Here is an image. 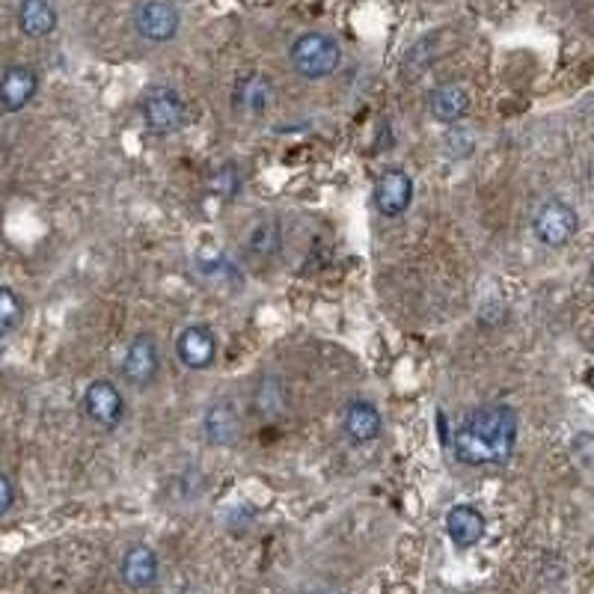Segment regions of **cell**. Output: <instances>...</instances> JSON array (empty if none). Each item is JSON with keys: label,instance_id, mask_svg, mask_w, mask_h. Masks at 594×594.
<instances>
[{"label": "cell", "instance_id": "6da1fadb", "mask_svg": "<svg viewBox=\"0 0 594 594\" xmlns=\"http://www.w3.org/2000/svg\"><path fill=\"white\" fill-rule=\"evenodd\" d=\"M518 443V414L509 404H485L458 425L455 458L467 467H499Z\"/></svg>", "mask_w": 594, "mask_h": 594}, {"label": "cell", "instance_id": "7a4b0ae2", "mask_svg": "<svg viewBox=\"0 0 594 594\" xmlns=\"http://www.w3.org/2000/svg\"><path fill=\"white\" fill-rule=\"evenodd\" d=\"M342 48L340 43L328 33H304L292 45V66L297 74H304L307 81H321L340 69Z\"/></svg>", "mask_w": 594, "mask_h": 594}, {"label": "cell", "instance_id": "3957f363", "mask_svg": "<svg viewBox=\"0 0 594 594\" xmlns=\"http://www.w3.org/2000/svg\"><path fill=\"white\" fill-rule=\"evenodd\" d=\"M140 117L152 134H173L188 126V107L173 86H148L140 102Z\"/></svg>", "mask_w": 594, "mask_h": 594}, {"label": "cell", "instance_id": "277c9868", "mask_svg": "<svg viewBox=\"0 0 594 594\" xmlns=\"http://www.w3.org/2000/svg\"><path fill=\"white\" fill-rule=\"evenodd\" d=\"M532 229H535L542 245L565 247L577 235V229H580V217H577V212H573L568 202L550 200L538 209L535 221H532Z\"/></svg>", "mask_w": 594, "mask_h": 594}, {"label": "cell", "instance_id": "5b68a950", "mask_svg": "<svg viewBox=\"0 0 594 594\" xmlns=\"http://www.w3.org/2000/svg\"><path fill=\"white\" fill-rule=\"evenodd\" d=\"M181 15L170 0H143L134 10V27L148 43H170L179 33Z\"/></svg>", "mask_w": 594, "mask_h": 594}, {"label": "cell", "instance_id": "8992f818", "mask_svg": "<svg viewBox=\"0 0 594 594\" xmlns=\"http://www.w3.org/2000/svg\"><path fill=\"white\" fill-rule=\"evenodd\" d=\"M161 366V354L155 340L148 336V333H140L131 340L126 351V360H122V378H126L131 387H148V383L155 381V375H158Z\"/></svg>", "mask_w": 594, "mask_h": 594}, {"label": "cell", "instance_id": "52a82bcc", "mask_svg": "<svg viewBox=\"0 0 594 594\" xmlns=\"http://www.w3.org/2000/svg\"><path fill=\"white\" fill-rule=\"evenodd\" d=\"M39 93V74L31 66H10L0 74V107L7 114H19Z\"/></svg>", "mask_w": 594, "mask_h": 594}, {"label": "cell", "instance_id": "ba28073f", "mask_svg": "<svg viewBox=\"0 0 594 594\" xmlns=\"http://www.w3.org/2000/svg\"><path fill=\"white\" fill-rule=\"evenodd\" d=\"M414 202V181L404 170H387L375 181V205L383 217H402Z\"/></svg>", "mask_w": 594, "mask_h": 594}, {"label": "cell", "instance_id": "9c48e42d", "mask_svg": "<svg viewBox=\"0 0 594 594\" xmlns=\"http://www.w3.org/2000/svg\"><path fill=\"white\" fill-rule=\"evenodd\" d=\"M84 411L102 428H117L126 416V402L110 381H93L84 393Z\"/></svg>", "mask_w": 594, "mask_h": 594}, {"label": "cell", "instance_id": "30bf717a", "mask_svg": "<svg viewBox=\"0 0 594 594\" xmlns=\"http://www.w3.org/2000/svg\"><path fill=\"white\" fill-rule=\"evenodd\" d=\"M176 354H179L181 366H188V369H209L217 357V340H214L212 328L191 324V328L181 330L179 340H176Z\"/></svg>", "mask_w": 594, "mask_h": 594}, {"label": "cell", "instance_id": "8fae6325", "mask_svg": "<svg viewBox=\"0 0 594 594\" xmlns=\"http://www.w3.org/2000/svg\"><path fill=\"white\" fill-rule=\"evenodd\" d=\"M274 102V84L262 72H250L238 78L235 84V107L247 117H262Z\"/></svg>", "mask_w": 594, "mask_h": 594}, {"label": "cell", "instance_id": "7c38bea8", "mask_svg": "<svg viewBox=\"0 0 594 594\" xmlns=\"http://www.w3.org/2000/svg\"><path fill=\"white\" fill-rule=\"evenodd\" d=\"M445 532H449L455 547L470 550L485 535V514L476 506H452L449 514H445Z\"/></svg>", "mask_w": 594, "mask_h": 594}, {"label": "cell", "instance_id": "4fadbf2b", "mask_svg": "<svg viewBox=\"0 0 594 594\" xmlns=\"http://www.w3.org/2000/svg\"><path fill=\"white\" fill-rule=\"evenodd\" d=\"M119 573H122V583L128 585V589H148V585L158 580V556H155V550L152 547H146V544H134L131 550L122 556V568H119Z\"/></svg>", "mask_w": 594, "mask_h": 594}, {"label": "cell", "instance_id": "5bb4252c", "mask_svg": "<svg viewBox=\"0 0 594 594\" xmlns=\"http://www.w3.org/2000/svg\"><path fill=\"white\" fill-rule=\"evenodd\" d=\"M342 428L354 443H371L381 435V414L369 402H351L345 407V416H342Z\"/></svg>", "mask_w": 594, "mask_h": 594}, {"label": "cell", "instance_id": "9a60e30c", "mask_svg": "<svg viewBox=\"0 0 594 594\" xmlns=\"http://www.w3.org/2000/svg\"><path fill=\"white\" fill-rule=\"evenodd\" d=\"M19 27L31 39H45L57 31V10L51 0H22L19 3Z\"/></svg>", "mask_w": 594, "mask_h": 594}, {"label": "cell", "instance_id": "2e32d148", "mask_svg": "<svg viewBox=\"0 0 594 594\" xmlns=\"http://www.w3.org/2000/svg\"><path fill=\"white\" fill-rule=\"evenodd\" d=\"M467 110L470 93L464 86L443 84L431 93V114H435L437 122H443V126H452L458 119H464L467 117Z\"/></svg>", "mask_w": 594, "mask_h": 594}, {"label": "cell", "instance_id": "e0dca14e", "mask_svg": "<svg viewBox=\"0 0 594 594\" xmlns=\"http://www.w3.org/2000/svg\"><path fill=\"white\" fill-rule=\"evenodd\" d=\"M205 431H209V440L212 443H233L235 435H238V414L229 402L214 404L209 416H205Z\"/></svg>", "mask_w": 594, "mask_h": 594}, {"label": "cell", "instance_id": "ac0fdd59", "mask_svg": "<svg viewBox=\"0 0 594 594\" xmlns=\"http://www.w3.org/2000/svg\"><path fill=\"white\" fill-rule=\"evenodd\" d=\"M24 319L22 297L15 295L10 286H0V340L10 336L12 330H19Z\"/></svg>", "mask_w": 594, "mask_h": 594}, {"label": "cell", "instance_id": "d6986e66", "mask_svg": "<svg viewBox=\"0 0 594 594\" xmlns=\"http://www.w3.org/2000/svg\"><path fill=\"white\" fill-rule=\"evenodd\" d=\"M276 247H280V226L274 221L259 223L250 235V253L265 259V256H274Z\"/></svg>", "mask_w": 594, "mask_h": 594}, {"label": "cell", "instance_id": "ffe728a7", "mask_svg": "<svg viewBox=\"0 0 594 594\" xmlns=\"http://www.w3.org/2000/svg\"><path fill=\"white\" fill-rule=\"evenodd\" d=\"M214 191H221V197H235L238 193V173L233 170V167H226V170H221L217 176H214Z\"/></svg>", "mask_w": 594, "mask_h": 594}, {"label": "cell", "instance_id": "44dd1931", "mask_svg": "<svg viewBox=\"0 0 594 594\" xmlns=\"http://www.w3.org/2000/svg\"><path fill=\"white\" fill-rule=\"evenodd\" d=\"M12 506H15V485L7 473H0V514H7Z\"/></svg>", "mask_w": 594, "mask_h": 594}, {"label": "cell", "instance_id": "7402d4cb", "mask_svg": "<svg viewBox=\"0 0 594 594\" xmlns=\"http://www.w3.org/2000/svg\"><path fill=\"white\" fill-rule=\"evenodd\" d=\"M592 283H594V262H592Z\"/></svg>", "mask_w": 594, "mask_h": 594}]
</instances>
